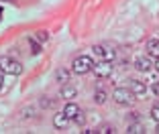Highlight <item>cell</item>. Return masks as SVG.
Instances as JSON below:
<instances>
[{"label": "cell", "mask_w": 159, "mask_h": 134, "mask_svg": "<svg viewBox=\"0 0 159 134\" xmlns=\"http://www.w3.org/2000/svg\"><path fill=\"white\" fill-rule=\"evenodd\" d=\"M92 67H94V59H92V57H88V55H80V57H75V59L71 61V71H74L75 75L90 73Z\"/></svg>", "instance_id": "1"}, {"label": "cell", "mask_w": 159, "mask_h": 134, "mask_svg": "<svg viewBox=\"0 0 159 134\" xmlns=\"http://www.w3.org/2000/svg\"><path fill=\"white\" fill-rule=\"evenodd\" d=\"M0 69L4 71V73H8V75H20L23 73V65H20V61L12 59V57L2 55L0 57Z\"/></svg>", "instance_id": "2"}, {"label": "cell", "mask_w": 159, "mask_h": 134, "mask_svg": "<svg viewBox=\"0 0 159 134\" xmlns=\"http://www.w3.org/2000/svg\"><path fill=\"white\" fill-rule=\"evenodd\" d=\"M92 55L96 61H114L116 51L110 45H94L92 47Z\"/></svg>", "instance_id": "3"}, {"label": "cell", "mask_w": 159, "mask_h": 134, "mask_svg": "<svg viewBox=\"0 0 159 134\" xmlns=\"http://www.w3.org/2000/svg\"><path fill=\"white\" fill-rule=\"evenodd\" d=\"M112 100L118 104V106H131L135 102V93L129 88H116L112 92Z\"/></svg>", "instance_id": "4"}, {"label": "cell", "mask_w": 159, "mask_h": 134, "mask_svg": "<svg viewBox=\"0 0 159 134\" xmlns=\"http://www.w3.org/2000/svg\"><path fill=\"white\" fill-rule=\"evenodd\" d=\"M92 71L96 73V77L106 79V77H110V75H112L114 65H112V61H96V63H94V67H92Z\"/></svg>", "instance_id": "5"}, {"label": "cell", "mask_w": 159, "mask_h": 134, "mask_svg": "<svg viewBox=\"0 0 159 134\" xmlns=\"http://www.w3.org/2000/svg\"><path fill=\"white\" fill-rule=\"evenodd\" d=\"M129 89L135 93V97H143L147 93V85L143 81H139V79H131L129 81Z\"/></svg>", "instance_id": "6"}, {"label": "cell", "mask_w": 159, "mask_h": 134, "mask_svg": "<svg viewBox=\"0 0 159 134\" xmlns=\"http://www.w3.org/2000/svg\"><path fill=\"white\" fill-rule=\"evenodd\" d=\"M135 67L139 71H145V73H147V71H151L153 63L149 61V57H143V55H141V57H137V59H135Z\"/></svg>", "instance_id": "7"}, {"label": "cell", "mask_w": 159, "mask_h": 134, "mask_svg": "<svg viewBox=\"0 0 159 134\" xmlns=\"http://www.w3.org/2000/svg\"><path fill=\"white\" fill-rule=\"evenodd\" d=\"M80 112H82V110H80V106H75L74 102H70L66 108H63V114H66L70 120H75V116H78Z\"/></svg>", "instance_id": "8"}, {"label": "cell", "mask_w": 159, "mask_h": 134, "mask_svg": "<svg viewBox=\"0 0 159 134\" xmlns=\"http://www.w3.org/2000/svg\"><path fill=\"white\" fill-rule=\"evenodd\" d=\"M147 53L151 57H155V59H159V39H151L147 43Z\"/></svg>", "instance_id": "9"}, {"label": "cell", "mask_w": 159, "mask_h": 134, "mask_svg": "<svg viewBox=\"0 0 159 134\" xmlns=\"http://www.w3.org/2000/svg\"><path fill=\"white\" fill-rule=\"evenodd\" d=\"M67 122H70V118H67L63 112H61V114H55V116H53V124H55V128H66Z\"/></svg>", "instance_id": "10"}, {"label": "cell", "mask_w": 159, "mask_h": 134, "mask_svg": "<svg viewBox=\"0 0 159 134\" xmlns=\"http://www.w3.org/2000/svg\"><path fill=\"white\" fill-rule=\"evenodd\" d=\"M55 79L59 83H63V85H66L67 81H70V71H66V69H57L55 71Z\"/></svg>", "instance_id": "11"}, {"label": "cell", "mask_w": 159, "mask_h": 134, "mask_svg": "<svg viewBox=\"0 0 159 134\" xmlns=\"http://www.w3.org/2000/svg\"><path fill=\"white\" fill-rule=\"evenodd\" d=\"M126 132L129 134H141V132H145V126L141 124V122H135V124H129Z\"/></svg>", "instance_id": "12"}, {"label": "cell", "mask_w": 159, "mask_h": 134, "mask_svg": "<svg viewBox=\"0 0 159 134\" xmlns=\"http://www.w3.org/2000/svg\"><path fill=\"white\" fill-rule=\"evenodd\" d=\"M75 88H70V85H63V88H61V93L59 96L61 97H67V100H70V97H75Z\"/></svg>", "instance_id": "13"}, {"label": "cell", "mask_w": 159, "mask_h": 134, "mask_svg": "<svg viewBox=\"0 0 159 134\" xmlns=\"http://www.w3.org/2000/svg\"><path fill=\"white\" fill-rule=\"evenodd\" d=\"M94 100H96V104H104L106 102V92L98 88L96 92H94Z\"/></svg>", "instance_id": "14"}, {"label": "cell", "mask_w": 159, "mask_h": 134, "mask_svg": "<svg viewBox=\"0 0 159 134\" xmlns=\"http://www.w3.org/2000/svg\"><path fill=\"white\" fill-rule=\"evenodd\" d=\"M151 118H153L155 122H159V102H155L153 108H151Z\"/></svg>", "instance_id": "15"}, {"label": "cell", "mask_w": 159, "mask_h": 134, "mask_svg": "<svg viewBox=\"0 0 159 134\" xmlns=\"http://www.w3.org/2000/svg\"><path fill=\"white\" fill-rule=\"evenodd\" d=\"M35 39H37V41H41V43H45L47 39H49V35H47L45 31H39L37 35H35Z\"/></svg>", "instance_id": "16"}, {"label": "cell", "mask_w": 159, "mask_h": 134, "mask_svg": "<svg viewBox=\"0 0 159 134\" xmlns=\"http://www.w3.org/2000/svg\"><path fill=\"white\" fill-rule=\"evenodd\" d=\"M151 92H153L155 97H159V79H155V81H153V85H151Z\"/></svg>", "instance_id": "17"}, {"label": "cell", "mask_w": 159, "mask_h": 134, "mask_svg": "<svg viewBox=\"0 0 159 134\" xmlns=\"http://www.w3.org/2000/svg\"><path fill=\"white\" fill-rule=\"evenodd\" d=\"M98 132H100V134H110V132H114V128H112V126H108V124H104L102 128L98 130Z\"/></svg>", "instance_id": "18"}, {"label": "cell", "mask_w": 159, "mask_h": 134, "mask_svg": "<svg viewBox=\"0 0 159 134\" xmlns=\"http://www.w3.org/2000/svg\"><path fill=\"white\" fill-rule=\"evenodd\" d=\"M84 120H86V118H84V112H80V114L75 116V122H78V124H84Z\"/></svg>", "instance_id": "19"}, {"label": "cell", "mask_w": 159, "mask_h": 134, "mask_svg": "<svg viewBox=\"0 0 159 134\" xmlns=\"http://www.w3.org/2000/svg\"><path fill=\"white\" fill-rule=\"evenodd\" d=\"M31 47H33V53H39V51H41V47H39L37 43H35V39L31 41Z\"/></svg>", "instance_id": "20"}, {"label": "cell", "mask_w": 159, "mask_h": 134, "mask_svg": "<svg viewBox=\"0 0 159 134\" xmlns=\"http://www.w3.org/2000/svg\"><path fill=\"white\" fill-rule=\"evenodd\" d=\"M2 85H4V71L0 69V89H2Z\"/></svg>", "instance_id": "21"}, {"label": "cell", "mask_w": 159, "mask_h": 134, "mask_svg": "<svg viewBox=\"0 0 159 134\" xmlns=\"http://www.w3.org/2000/svg\"><path fill=\"white\" fill-rule=\"evenodd\" d=\"M153 65H155V69H157V73H159V59H157V61H155V63H153Z\"/></svg>", "instance_id": "22"}, {"label": "cell", "mask_w": 159, "mask_h": 134, "mask_svg": "<svg viewBox=\"0 0 159 134\" xmlns=\"http://www.w3.org/2000/svg\"><path fill=\"white\" fill-rule=\"evenodd\" d=\"M0 14H2V8H0Z\"/></svg>", "instance_id": "23"}, {"label": "cell", "mask_w": 159, "mask_h": 134, "mask_svg": "<svg viewBox=\"0 0 159 134\" xmlns=\"http://www.w3.org/2000/svg\"><path fill=\"white\" fill-rule=\"evenodd\" d=\"M157 132H159V126H157Z\"/></svg>", "instance_id": "24"}]
</instances>
